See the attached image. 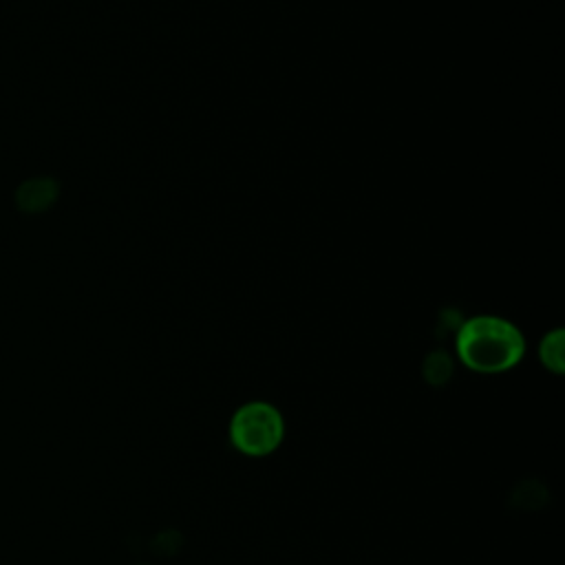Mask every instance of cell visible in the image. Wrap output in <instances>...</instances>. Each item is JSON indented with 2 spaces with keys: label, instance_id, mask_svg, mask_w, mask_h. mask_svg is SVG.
I'll return each mask as SVG.
<instances>
[{
  "label": "cell",
  "instance_id": "cell-1",
  "mask_svg": "<svg viewBox=\"0 0 565 565\" xmlns=\"http://www.w3.org/2000/svg\"><path fill=\"white\" fill-rule=\"evenodd\" d=\"M455 349L470 371L503 373L519 364L525 340L512 322L497 316H477L459 327Z\"/></svg>",
  "mask_w": 565,
  "mask_h": 565
},
{
  "label": "cell",
  "instance_id": "cell-2",
  "mask_svg": "<svg viewBox=\"0 0 565 565\" xmlns=\"http://www.w3.org/2000/svg\"><path fill=\"white\" fill-rule=\"evenodd\" d=\"M285 439L282 413L263 399L241 404L230 419L232 446L249 457H265L274 452Z\"/></svg>",
  "mask_w": 565,
  "mask_h": 565
},
{
  "label": "cell",
  "instance_id": "cell-3",
  "mask_svg": "<svg viewBox=\"0 0 565 565\" xmlns=\"http://www.w3.org/2000/svg\"><path fill=\"white\" fill-rule=\"evenodd\" d=\"M55 183L49 179H33L20 185L18 190V203L22 210L26 212H40L44 207H49L55 199Z\"/></svg>",
  "mask_w": 565,
  "mask_h": 565
},
{
  "label": "cell",
  "instance_id": "cell-4",
  "mask_svg": "<svg viewBox=\"0 0 565 565\" xmlns=\"http://www.w3.org/2000/svg\"><path fill=\"white\" fill-rule=\"evenodd\" d=\"M563 342H565V333L563 329H554L550 333H545V338L541 340L539 347V358L543 362V366L556 375H561L565 371V358H563Z\"/></svg>",
  "mask_w": 565,
  "mask_h": 565
}]
</instances>
